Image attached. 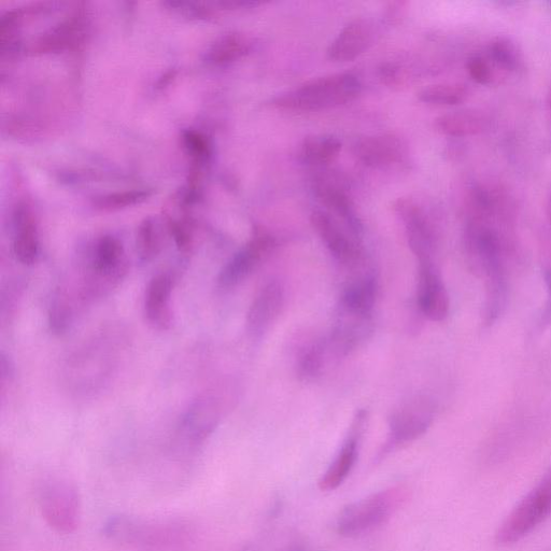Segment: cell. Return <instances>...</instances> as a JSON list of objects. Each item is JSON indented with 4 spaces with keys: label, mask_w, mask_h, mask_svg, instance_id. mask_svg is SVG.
Segmentation results:
<instances>
[{
    "label": "cell",
    "mask_w": 551,
    "mask_h": 551,
    "mask_svg": "<svg viewBox=\"0 0 551 551\" xmlns=\"http://www.w3.org/2000/svg\"><path fill=\"white\" fill-rule=\"evenodd\" d=\"M161 251V236L157 224L146 219L140 224L137 234V254L141 263H149L158 257Z\"/></svg>",
    "instance_id": "cell-27"
},
{
    "label": "cell",
    "mask_w": 551,
    "mask_h": 551,
    "mask_svg": "<svg viewBox=\"0 0 551 551\" xmlns=\"http://www.w3.org/2000/svg\"><path fill=\"white\" fill-rule=\"evenodd\" d=\"M249 39L242 34H228L219 38L206 53L205 62L213 66H225L244 56L250 51Z\"/></svg>",
    "instance_id": "cell-23"
},
{
    "label": "cell",
    "mask_w": 551,
    "mask_h": 551,
    "mask_svg": "<svg viewBox=\"0 0 551 551\" xmlns=\"http://www.w3.org/2000/svg\"><path fill=\"white\" fill-rule=\"evenodd\" d=\"M331 355L327 339L308 346L298 360V375L304 381H312L321 375Z\"/></svg>",
    "instance_id": "cell-25"
},
{
    "label": "cell",
    "mask_w": 551,
    "mask_h": 551,
    "mask_svg": "<svg viewBox=\"0 0 551 551\" xmlns=\"http://www.w3.org/2000/svg\"><path fill=\"white\" fill-rule=\"evenodd\" d=\"M342 151V141L332 135H313L304 139L299 157L309 166H323L333 162Z\"/></svg>",
    "instance_id": "cell-22"
},
{
    "label": "cell",
    "mask_w": 551,
    "mask_h": 551,
    "mask_svg": "<svg viewBox=\"0 0 551 551\" xmlns=\"http://www.w3.org/2000/svg\"><path fill=\"white\" fill-rule=\"evenodd\" d=\"M361 83L352 74H335L309 81L274 98L273 105L290 111H318L345 105L360 94Z\"/></svg>",
    "instance_id": "cell-2"
},
{
    "label": "cell",
    "mask_w": 551,
    "mask_h": 551,
    "mask_svg": "<svg viewBox=\"0 0 551 551\" xmlns=\"http://www.w3.org/2000/svg\"><path fill=\"white\" fill-rule=\"evenodd\" d=\"M466 67H468L471 78L478 84H482V86H488L496 77V70H494L485 53L471 56Z\"/></svg>",
    "instance_id": "cell-29"
},
{
    "label": "cell",
    "mask_w": 551,
    "mask_h": 551,
    "mask_svg": "<svg viewBox=\"0 0 551 551\" xmlns=\"http://www.w3.org/2000/svg\"><path fill=\"white\" fill-rule=\"evenodd\" d=\"M219 420V405L214 398L202 397L195 400L179 419L176 431L178 448L189 452L203 446L215 432Z\"/></svg>",
    "instance_id": "cell-5"
},
{
    "label": "cell",
    "mask_w": 551,
    "mask_h": 551,
    "mask_svg": "<svg viewBox=\"0 0 551 551\" xmlns=\"http://www.w3.org/2000/svg\"><path fill=\"white\" fill-rule=\"evenodd\" d=\"M418 305L421 313L435 322L449 314V295L435 261L419 262Z\"/></svg>",
    "instance_id": "cell-11"
},
{
    "label": "cell",
    "mask_w": 551,
    "mask_h": 551,
    "mask_svg": "<svg viewBox=\"0 0 551 551\" xmlns=\"http://www.w3.org/2000/svg\"><path fill=\"white\" fill-rule=\"evenodd\" d=\"M407 149L400 137L391 134L366 136L355 146L360 162L373 168H385L402 162Z\"/></svg>",
    "instance_id": "cell-15"
},
{
    "label": "cell",
    "mask_w": 551,
    "mask_h": 551,
    "mask_svg": "<svg viewBox=\"0 0 551 551\" xmlns=\"http://www.w3.org/2000/svg\"><path fill=\"white\" fill-rule=\"evenodd\" d=\"M103 534L113 543L140 551H179L195 535L186 519L132 514L110 517L103 526Z\"/></svg>",
    "instance_id": "cell-1"
},
{
    "label": "cell",
    "mask_w": 551,
    "mask_h": 551,
    "mask_svg": "<svg viewBox=\"0 0 551 551\" xmlns=\"http://www.w3.org/2000/svg\"><path fill=\"white\" fill-rule=\"evenodd\" d=\"M151 196L152 192L149 190L126 191L100 197V199L95 201L94 205L107 210L121 209L144 203Z\"/></svg>",
    "instance_id": "cell-28"
},
{
    "label": "cell",
    "mask_w": 551,
    "mask_h": 551,
    "mask_svg": "<svg viewBox=\"0 0 551 551\" xmlns=\"http://www.w3.org/2000/svg\"><path fill=\"white\" fill-rule=\"evenodd\" d=\"M393 503L391 493L385 491L348 505L338 517V533L352 538L374 530L389 518Z\"/></svg>",
    "instance_id": "cell-6"
},
{
    "label": "cell",
    "mask_w": 551,
    "mask_h": 551,
    "mask_svg": "<svg viewBox=\"0 0 551 551\" xmlns=\"http://www.w3.org/2000/svg\"><path fill=\"white\" fill-rule=\"evenodd\" d=\"M547 211H548V217L551 224V192L548 197V204H547Z\"/></svg>",
    "instance_id": "cell-35"
},
{
    "label": "cell",
    "mask_w": 551,
    "mask_h": 551,
    "mask_svg": "<svg viewBox=\"0 0 551 551\" xmlns=\"http://www.w3.org/2000/svg\"><path fill=\"white\" fill-rule=\"evenodd\" d=\"M176 284L175 271H163L149 282L145 295V315L155 329L164 331L172 327V298Z\"/></svg>",
    "instance_id": "cell-12"
},
{
    "label": "cell",
    "mask_w": 551,
    "mask_h": 551,
    "mask_svg": "<svg viewBox=\"0 0 551 551\" xmlns=\"http://www.w3.org/2000/svg\"><path fill=\"white\" fill-rule=\"evenodd\" d=\"M377 298V282L373 276H365L348 285L339 300L338 312L372 318Z\"/></svg>",
    "instance_id": "cell-19"
},
{
    "label": "cell",
    "mask_w": 551,
    "mask_h": 551,
    "mask_svg": "<svg viewBox=\"0 0 551 551\" xmlns=\"http://www.w3.org/2000/svg\"><path fill=\"white\" fill-rule=\"evenodd\" d=\"M551 514V471L507 516L497 533L500 545H512L526 538Z\"/></svg>",
    "instance_id": "cell-4"
},
{
    "label": "cell",
    "mask_w": 551,
    "mask_h": 551,
    "mask_svg": "<svg viewBox=\"0 0 551 551\" xmlns=\"http://www.w3.org/2000/svg\"><path fill=\"white\" fill-rule=\"evenodd\" d=\"M276 247V240L264 230L257 229L250 242L237 251L218 276L221 289H232L242 284Z\"/></svg>",
    "instance_id": "cell-7"
},
{
    "label": "cell",
    "mask_w": 551,
    "mask_h": 551,
    "mask_svg": "<svg viewBox=\"0 0 551 551\" xmlns=\"http://www.w3.org/2000/svg\"><path fill=\"white\" fill-rule=\"evenodd\" d=\"M12 251L24 265L37 262L40 252L39 235L35 217L30 207L19 204L12 214Z\"/></svg>",
    "instance_id": "cell-16"
},
{
    "label": "cell",
    "mask_w": 551,
    "mask_h": 551,
    "mask_svg": "<svg viewBox=\"0 0 551 551\" xmlns=\"http://www.w3.org/2000/svg\"><path fill=\"white\" fill-rule=\"evenodd\" d=\"M487 121L482 113L462 110L447 113L435 120L436 129L450 137H469L482 133Z\"/></svg>",
    "instance_id": "cell-21"
},
{
    "label": "cell",
    "mask_w": 551,
    "mask_h": 551,
    "mask_svg": "<svg viewBox=\"0 0 551 551\" xmlns=\"http://www.w3.org/2000/svg\"><path fill=\"white\" fill-rule=\"evenodd\" d=\"M394 208L404 222L408 245L418 262L435 261L437 236L426 211L412 199H399Z\"/></svg>",
    "instance_id": "cell-9"
},
{
    "label": "cell",
    "mask_w": 551,
    "mask_h": 551,
    "mask_svg": "<svg viewBox=\"0 0 551 551\" xmlns=\"http://www.w3.org/2000/svg\"><path fill=\"white\" fill-rule=\"evenodd\" d=\"M37 503L46 524L55 532L76 531L81 518V498L77 487L63 478L44 480L37 491Z\"/></svg>",
    "instance_id": "cell-3"
},
{
    "label": "cell",
    "mask_w": 551,
    "mask_h": 551,
    "mask_svg": "<svg viewBox=\"0 0 551 551\" xmlns=\"http://www.w3.org/2000/svg\"><path fill=\"white\" fill-rule=\"evenodd\" d=\"M183 144L191 157L199 163L207 162L211 157V147L205 136L194 131L183 134Z\"/></svg>",
    "instance_id": "cell-30"
},
{
    "label": "cell",
    "mask_w": 551,
    "mask_h": 551,
    "mask_svg": "<svg viewBox=\"0 0 551 551\" xmlns=\"http://www.w3.org/2000/svg\"><path fill=\"white\" fill-rule=\"evenodd\" d=\"M367 413L359 411L353 419L350 432L341 450L334 458L328 470L320 480V488L323 491H333L341 486L352 469L355 468L359 456V443L365 426Z\"/></svg>",
    "instance_id": "cell-14"
},
{
    "label": "cell",
    "mask_w": 551,
    "mask_h": 551,
    "mask_svg": "<svg viewBox=\"0 0 551 551\" xmlns=\"http://www.w3.org/2000/svg\"><path fill=\"white\" fill-rule=\"evenodd\" d=\"M310 222L323 244L339 263L349 267L358 265L362 258L358 239L349 236L328 211L315 210L310 216Z\"/></svg>",
    "instance_id": "cell-10"
},
{
    "label": "cell",
    "mask_w": 551,
    "mask_h": 551,
    "mask_svg": "<svg viewBox=\"0 0 551 551\" xmlns=\"http://www.w3.org/2000/svg\"><path fill=\"white\" fill-rule=\"evenodd\" d=\"M314 190L318 200L342 218L351 234L358 238L362 233V223L345 189L335 181L322 178L315 182Z\"/></svg>",
    "instance_id": "cell-18"
},
{
    "label": "cell",
    "mask_w": 551,
    "mask_h": 551,
    "mask_svg": "<svg viewBox=\"0 0 551 551\" xmlns=\"http://www.w3.org/2000/svg\"><path fill=\"white\" fill-rule=\"evenodd\" d=\"M433 421V407L426 399L402 404L389 418V440L385 451L413 442L425 434Z\"/></svg>",
    "instance_id": "cell-8"
},
{
    "label": "cell",
    "mask_w": 551,
    "mask_h": 551,
    "mask_svg": "<svg viewBox=\"0 0 551 551\" xmlns=\"http://www.w3.org/2000/svg\"><path fill=\"white\" fill-rule=\"evenodd\" d=\"M545 280L547 284L548 298L545 307V312L543 316V321L545 323L551 322V270H548L545 274Z\"/></svg>",
    "instance_id": "cell-33"
},
{
    "label": "cell",
    "mask_w": 551,
    "mask_h": 551,
    "mask_svg": "<svg viewBox=\"0 0 551 551\" xmlns=\"http://www.w3.org/2000/svg\"><path fill=\"white\" fill-rule=\"evenodd\" d=\"M164 5L168 9L190 19L206 20L214 16L213 9L201 4L168 2L164 3Z\"/></svg>",
    "instance_id": "cell-31"
},
{
    "label": "cell",
    "mask_w": 551,
    "mask_h": 551,
    "mask_svg": "<svg viewBox=\"0 0 551 551\" xmlns=\"http://www.w3.org/2000/svg\"><path fill=\"white\" fill-rule=\"evenodd\" d=\"M494 69L504 73L517 74L524 68V60L514 42L507 38H497L490 42L485 52Z\"/></svg>",
    "instance_id": "cell-24"
},
{
    "label": "cell",
    "mask_w": 551,
    "mask_h": 551,
    "mask_svg": "<svg viewBox=\"0 0 551 551\" xmlns=\"http://www.w3.org/2000/svg\"><path fill=\"white\" fill-rule=\"evenodd\" d=\"M468 88L459 83L434 84L423 89L419 94L422 103L435 106H456L468 96Z\"/></svg>",
    "instance_id": "cell-26"
},
{
    "label": "cell",
    "mask_w": 551,
    "mask_h": 551,
    "mask_svg": "<svg viewBox=\"0 0 551 551\" xmlns=\"http://www.w3.org/2000/svg\"><path fill=\"white\" fill-rule=\"evenodd\" d=\"M286 292L278 280H271L254 298L247 314V331L260 337L277 320L285 306Z\"/></svg>",
    "instance_id": "cell-13"
},
{
    "label": "cell",
    "mask_w": 551,
    "mask_h": 551,
    "mask_svg": "<svg viewBox=\"0 0 551 551\" xmlns=\"http://www.w3.org/2000/svg\"><path fill=\"white\" fill-rule=\"evenodd\" d=\"M374 30L370 22L356 20L343 28L328 49V56L334 62H351L370 48Z\"/></svg>",
    "instance_id": "cell-17"
},
{
    "label": "cell",
    "mask_w": 551,
    "mask_h": 551,
    "mask_svg": "<svg viewBox=\"0 0 551 551\" xmlns=\"http://www.w3.org/2000/svg\"><path fill=\"white\" fill-rule=\"evenodd\" d=\"M169 230H171L180 251L189 252L192 249L193 238L187 225L180 222H172L169 224Z\"/></svg>",
    "instance_id": "cell-32"
},
{
    "label": "cell",
    "mask_w": 551,
    "mask_h": 551,
    "mask_svg": "<svg viewBox=\"0 0 551 551\" xmlns=\"http://www.w3.org/2000/svg\"><path fill=\"white\" fill-rule=\"evenodd\" d=\"M547 105H548V110H549V115L551 120V84L547 95Z\"/></svg>",
    "instance_id": "cell-34"
},
{
    "label": "cell",
    "mask_w": 551,
    "mask_h": 551,
    "mask_svg": "<svg viewBox=\"0 0 551 551\" xmlns=\"http://www.w3.org/2000/svg\"><path fill=\"white\" fill-rule=\"evenodd\" d=\"M84 30H86V16L84 11L80 10L74 13L72 18L42 35L36 41L34 51L38 53L63 51L69 46L76 45L83 36Z\"/></svg>",
    "instance_id": "cell-20"
}]
</instances>
